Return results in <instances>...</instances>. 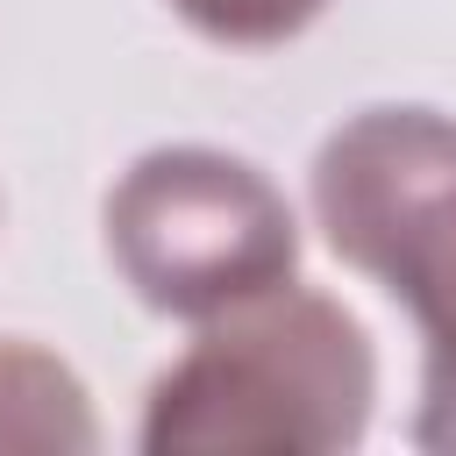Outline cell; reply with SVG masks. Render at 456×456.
I'll list each match as a JSON object with an SVG mask.
<instances>
[{"label":"cell","instance_id":"5","mask_svg":"<svg viewBox=\"0 0 456 456\" xmlns=\"http://www.w3.org/2000/svg\"><path fill=\"white\" fill-rule=\"evenodd\" d=\"M171 7L214 43H285L321 14V0H171Z\"/></svg>","mask_w":456,"mask_h":456},{"label":"cell","instance_id":"3","mask_svg":"<svg viewBox=\"0 0 456 456\" xmlns=\"http://www.w3.org/2000/svg\"><path fill=\"white\" fill-rule=\"evenodd\" d=\"M107 242L150 306L192 321L285 285L299 256L285 200L249 164L214 150L142 157L107 207Z\"/></svg>","mask_w":456,"mask_h":456},{"label":"cell","instance_id":"2","mask_svg":"<svg viewBox=\"0 0 456 456\" xmlns=\"http://www.w3.org/2000/svg\"><path fill=\"white\" fill-rule=\"evenodd\" d=\"M328 242L385 278L428 335L420 442L456 449V121L428 107H370L314 171Z\"/></svg>","mask_w":456,"mask_h":456},{"label":"cell","instance_id":"4","mask_svg":"<svg viewBox=\"0 0 456 456\" xmlns=\"http://www.w3.org/2000/svg\"><path fill=\"white\" fill-rule=\"evenodd\" d=\"M86 449L93 420L78 406L71 370L36 349H0V449Z\"/></svg>","mask_w":456,"mask_h":456},{"label":"cell","instance_id":"1","mask_svg":"<svg viewBox=\"0 0 456 456\" xmlns=\"http://www.w3.org/2000/svg\"><path fill=\"white\" fill-rule=\"evenodd\" d=\"M370 413L363 328L314 292H256L157 385L150 449H342Z\"/></svg>","mask_w":456,"mask_h":456}]
</instances>
